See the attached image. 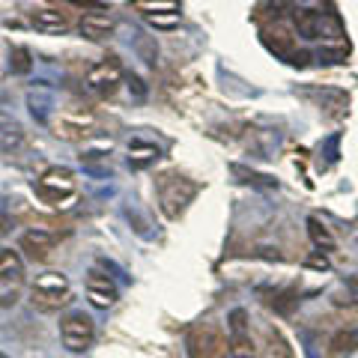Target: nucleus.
<instances>
[{
    "instance_id": "21",
    "label": "nucleus",
    "mask_w": 358,
    "mask_h": 358,
    "mask_svg": "<svg viewBox=\"0 0 358 358\" xmlns=\"http://www.w3.org/2000/svg\"><path fill=\"white\" fill-rule=\"evenodd\" d=\"M138 9L143 15H159V13H179V0H138Z\"/></svg>"
},
{
    "instance_id": "8",
    "label": "nucleus",
    "mask_w": 358,
    "mask_h": 358,
    "mask_svg": "<svg viewBox=\"0 0 358 358\" xmlns=\"http://www.w3.org/2000/svg\"><path fill=\"white\" fill-rule=\"evenodd\" d=\"M188 355L192 358H230V341H224L218 331L197 326L188 334Z\"/></svg>"
},
{
    "instance_id": "11",
    "label": "nucleus",
    "mask_w": 358,
    "mask_h": 358,
    "mask_svg": "<svg viewBox=\"0 0 358 358\" xmlns=\"http://www.w3.org/2000/svg\"><path fill=\"white\" fill-rule=\"evenodd\" d=\"M54 245H57V236H54L51 230H45V227H33V230H27L24 236H21V251H24L30 260H36V263L48 260Z\"/></svg>"
},
{
    "instance_id": "24",
    "label": "nucleus",
    "mask_w": 358,
    "mask_h": 358,
    "mask_svg": "<svg viewBox=\"0 0 358 358\" xmlns=\"http://www.w3.org/2000/svg\"><path fill=\"white\" fill-rule=\"evenodd\" d=\"M299 305V299H296V293H284V296H278V301H272V308L278 310V313H289Z\"/></svg>"
},
{
    "instance_id": "23",
    "label": "nucleus",
    "mask_w": 358,
    "mask_h": 358,
    "mask_svg": "<svg viewBox=\"0 0 358 358\" xmlns=\"http://www.w3.org/2000/svg\"><path fill=\"white\" fill-rule=\"evenodd\" d=\"M233 173H236V176H245L242 182H254V185H263V188H272V185H275V179H272V176L248 173V171H245V167H233Z\"/></svg>"
},
{
    "instance_id": "19",
    "label": "nucleus",
    "mask_w": 358,
    "mask_h": 358,
    "mask_svg": "<svg viewBox=\"0 0 358 358\" xmlns=\"http://www.w3.org/2000/svg\"><path fill=\"white\" fill-rule=\"evenodd\" d=\"M27 105H30V114L39 122H48V114L54 108V99H51L48 90H33V93L27 96Z\"/></svg>"
},
{
    "instance_id": "1",
    "label": "nucleus",
    "mask_w": 358,
    "mask_h": 358,
    "mask_svg": "<svg viewBox=\"0 0 358 358\" xmlns=\"http://www.w3.org/2000/svg\"><path fill=\"white\" fill-rule=\"evenodd\" d=\"M30 301L33 308L42 313H54L72 301V284L63 272H45L39 275L30 287Z\"/></svg>"
},
{
    "instance_id": "14",
    "label": "nucleus",
    "mask_w": 358,
    "mask_h": 358,
    "mask_svg": "<svg viewBox=\"0 0 358 358\" xmlns=\"http://www.w3.org/2000/svg\"><path fill=\"white\" fill-rule=\"evenodd\" d=\"M30 24L39 33H66L72 27V21L66 13H60V9H39V13H33Z\"/></svg>"
},
{
    "instance_id": "7",
    "label": "nucleus",
    "mask_w": 358,
    "mask_h": 358,
    "mask_svg": "<svg viewBox=\"0 0 358 358\" xmlns=\"http://www.w3.org/2000/svg\"><path fill=\"white\" fill-rule=\"evenodd\" d=\"M54 129H57V138H63V141H84L90 134H96L99 117H96V110H90V108H69L57 120Z\"/></svg>"
},
{
    "instance_id": "17",
    "label": "nucleus",
    "mask_w": 358,
    "mask_h": 358,
    "mask_svg": "<svg viewBox=\"0 0 358 358\" xmlns=\"http://www.w3.org/2000/svg\"><path fill=\"white\" fill-rule=\"evenodd\" d=\"M21 143H24V131H21V126L9 117H0V150L15 152V150H21Z\"/></svg>"
},
{
    "instance_id": "26",
    "label": "nucleus",
    "mask_w": 358,
    "mask_h": 358,
    "mask_svg": "<svg viewBox=\"0 0 358 358\" xmlns=\"http://www.w3.org/2000/svg\"><path fill=\"white\" fill-rule=\"evenodd\" d=\"M338 143H341V134H331V138L326 141V147H322V152H326V164L338 162Z\"/></svg>"
},
{
    "instance_id": "28",
    "label": "nucleus",
    "mask_w": 358,
    "mask_h": 358,
    "mask_svg": "<svg viewBox=\"0 0 358 358\" xmlns=\"http://www.w3.org/2000/svg\"><path fill=\"white\" fill-rule=\"evenodd\" d=\"M129 87H131L134 99H143V96H147V87H143V81H141L138 75H131V78H129Z\"/></svg>"
},
{
    "instance_id": "30",
    "label": "nucleus",
    "mask_w": 358,
    "mask_h": 358,
    "mask_svg": "<svg viewBox=\"0 0 358 358\" xmlns=\"http://www.w3.org/2000/svg\"><path fill=\"white\" fill-rule=\"evenodd\" d=\"M343 51H320V63H341Z\"/></svg>"
},
{
    "instance_id": "29",
    "label": "nucleus",
    "mask_w": 358,
    "mask_h": 358,
    "mask_svg": "<svg viewBox=\"0 0 358 358\" xmlns=\"http://www.w3.org/2000/svg\"><path fill=\"white\" fill-rule=\"evenodd\" d=\"M308 266L310 268H322V272H326V268H329V260H326V254H313V257H308Z\"/></svg>"
},
{
    "instance_id": "27",
    "label": "nucleus",
    "mask_w": 358,
    "mask_h": 358,
    "mask_svg": "<svg viewBox=\"0 0 358 358\" xmlns=\"http://www.w3.org/2000/svg\"><path fill=\"white\" fill-rule=\"evenodd\" d=\"M138 51L143 54V60H147V63H155V57H159V48H155V45H150L147 39H138Z\"/></svg>"
},
{
    "instance_id": "22",
    "label": "nucleus",
    "mask_w": 358,
    "mask_h": 358,
    "mask_svg": "<svg viewBox=\"0 0 358 358\" xmlns=\"http://www.w3.org/2000/svg\"><path fill=\"white\" fill-rule=\"evenodd\" d=\"M147 21L152 27H159V30H171L179 24V13H159V15H147Z\"/></svg>"
},
{
    "instance_id": "15",
    "label": "nucleus",
    "mask_w": 358,
    "mask_h": 358,
    "mask_svg": "<svg viewBox=\"0 0 358 358\" xmlns=\"http://www.w3.org/2000/svg\"><path fill=\"white\" fill-rule=\"evenodd\" d=\"M159 155H162V150L155 147V143H150V141H131L129 143V164L134 167V171H143V167L155 164L159 162Z\"/></svg>"
},
{
    "instance_id": "32",
    "label": "nucleus",
    "mask_w": 358,
    "mask_h": 358,
    "mask_svg": "<svg viewBox=\"0 0 358 358\" xmlns=\"http://www.w3.org/2000/svg\"><path fill=\"white\" fill-rule=\"evenodd\" d=\"M9 227H13V221H9V215H6V212H0V236H6V233H9Z\"/></svg>"
},
{
    "instance_id": "3",
    "label": "nucleus",
    "mask_w": 358,
    "mask_h": 358,
    "mask_svg": "<svg viewBox=\"0 0 358 358\" xmlns=\"http://www.w3.org/2000/svg\"><path fill=\"white\" fill-rule=\"evenodd\" d=\"M24 287V260L13 248L0 251V308H13Z\"/></svg>"
},
{
    "instance_id": "2",
    "label": "nucleus",
    "mask_w": 358,
    "mask_h": 358,
    "mask_svg": "<svg viewBox=\"0 0 358 358\" xmlns=\"http://www.w3.org/2000/svg\"><path fill=\"white\" fill-rule=\"evenodd\" d=\"M36 194L54 209H69L78 197V182L69 167H48L36 179Z\"/></svg>"
},
{
    "instance_id": "10",
    "label": "nucleus",
    "mask_w": 358,
    "mask_h": 358,
    "mask_svg": "<svg viewBox=\"0 0 358 358\" xmlns=\"http://www.w3.org/2000/svg\"><path fill=\"white\" fill-rule=\"evenodd\" d=\"M87 299H90V305H93V308L108 310L120 299V289H117L114 281H110V275L93 268V272L87 275Z\"/></svg>"
},
{
    "instance_id": "4",
    "label": "nucleus",
    "mask_w": 358,
    "mask_h": 358,
    "mask_svg": "<svg viewBox=\"0 0 358 358\" xmlns=\"http://www.w3.org/2000/svg\"><path fill=\"white\" fill-rule=\"evenodd\" d=\"M197 194V185L192 179L185 176H167L162 182V192H159V203H162V212L167 218H179L185 212V206L194 200Z\"/></svg>"
},
{
    "instance_id": "12",
    "label": "nucleus",
    "mask_w": 358,
    "mask_h": 358,
    "mask_svg": "<svg viewBox=\"0 0 358 358\" xmlns=\"http://www.w3.org/2000/svg\"><path fill=\"white\" fill-rule=\"evenodd\" d=\"M293 18H296V30L305 39H322L329 33V27H331L326 15H322V13H310V9H299Z\"/></svg>"
},
{
    "instance_id": "31",
    "label": "nucleus",
    "mask_w": 358,
    "mask_h": 358,
    "mask_svg": "<svg viewBox=\"0 0 358 358\" xmlns=\"http://www.w3.org/2000/svg\"><path fill=\"white\" fill-rule=\"evenodd\" d=\"M346 289H350V299L358 305V278H350V281H346Z\"/></svg>"
},
{
    "instance_id": "16",
    "label": "nucleus",
    "mask_w": 358,
    "mask_h": 358,
    "mask_svg": "<svg viewBox=\"0 0 358 358\" xmlns=\"http://www.w3.org/2000/svg\"><path fill=\"white\" fill-rule=\"evenodd\" d=\"M308 236L313 242V248H317L320 254H331V251H338V242H334L331 236V230L322 224L317 215H310L308 218Z\"/></svg>"
},
{
    "instance_id": "13",
    "label": "nucleus",
    "mask_w": 358,
    "mask_h": 358,
    "mask_svg": "<svg viewBox=\"0 0 358 358\" xmlns=\"http://www.w3.org/2000/svg\"><path fill=\"white\" fill-rule=\"evenodd\" d=\"M114 27H117L114 18L105 13H87L78 21V30H81V36H87V39H108L110 33H114Z\"/></svg>"
},
{
    "instance_id": "6",
    "label": "nucleus",
    "mask_w": 358,
    "mask_h": 358,
    "mask_svg": "<svg viewBox=\"0 0 358 358\" xmlns=\"http://www.w3.org/2000/svg\"><path fill=\"white\" fill-rule=\"evenodd\" d=\"M122 84V66L117 57H105L96 66H90L84 75V87L96 96H110L114 90Z\"/></svg>"
},
{
    "instance_id": "20",
    "label": "nucleus",
    "mask_w": 358,
    "mask_h": 358,
    "mask_svg": "<svg viewBox=\"0 0 358 358\" xmlns=\"http://www.w3.org/2000/svg\"><path fill=\"white\" fill-rule=\"evenodd\" d=\"M317 102L322 105V108H329V110H334V114H341V110L346 108V96L341 93V90H317Z\"/></svg>"
},
{
    "instance_id": "9",
    "label": "nucleus",
    "mask_w": 358,
    "mask_h": 358,
    "mask_svg": "<svg viewBox=\"0 0 358 358\" xmlns=\"http://www.w3.org/2000/svg\"><path fill=\"white\" fill-rule=\"evenodd\" d=\"M227 329H230V358H251L254 355V343H251V331H248V313L242 308L230 310L227 317Z\"/></svg>"
},
{
    "instance_id": "33",
    "label": "nucleus",
    "mask_w": 358,
    "mask_h": 358,
    "mask_svg": "<svg viewBox=\"0 0 358 358\" xmlns=\"http://www.w3.org/2000/svg\"><path fill=\"white\" fill-rule=\"evenodd\" d=\"M0 358H9V355H3V352H0Z\"/></svg>"
},
{
    "instance_id": "18",
    "label": "nucleus",
    "mask_w": 358,
    "mask_h": 358,
    "mask_svg": "<svg viewBox=\"0 0 358 358\" xmlns=\"http://www.w3.org/2000/svg\"><path fill=\"white\" fill-rule=\"evenodd\" d=\"M355 346H358V331L341 329V331L329 341V358H346L350 352H355Z\"/></svg>"
},
{
    "instance_id": "5",
    "label": "nucleus",
    "mask_w": 358,
    "mask_h": 358,
    "mask_svg": "<svg viewBox=\"0 0 358 358\" xmlns=\"http://www.w3.org/2000/svg\"><path fill=\"white\" fill-rule=\"evenodd\" d=\"M60 341L69 352H87L96 341V326L87 313L75 310L66 320H60Z\"/></svg>"
},
{
    "instance_id": "25",
    "label": "nucleus",
    "mask_w": 358,
    "mask_h": 358,
    "mask_svg": "<svg viewBox=\"0 0 358 358\" xmlns=\"http://www.w3.org/2000/svg\"><path fill=\"white\" fill-rule=\"evenodd\" d=\"M13 60H15V63H13V69H15V72H30V66H33V63H30L27 48H15V51H13Z\"/></svg>"
}]
</instances>
